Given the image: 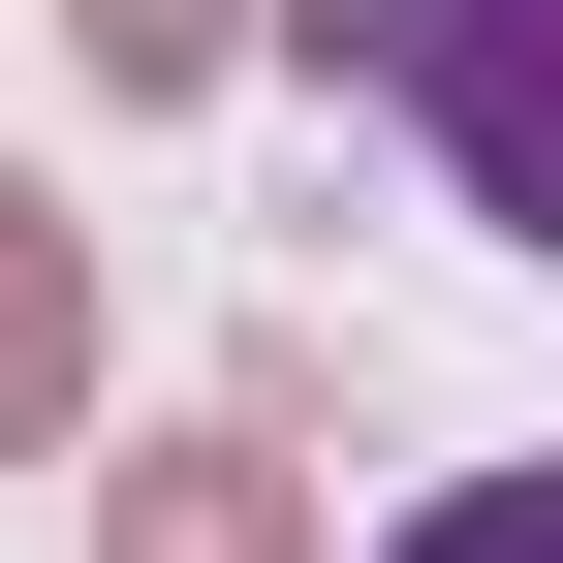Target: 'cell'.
<instances>
[{"label":"cell","instance_id":"3","mask_svg":"<svg viewBox=\"0 0 563 563\" xmlns=\"http://www.w3.org/2000/svg\"><path fill=\"white\" fill-rule=\"evenodd\" d=\"M95 532H125V563H313V532H282V439H157Z\"/></svg>","mask_w":563,"mask_h":563},{"label":"cell","instance_id":"1","mask_svg":"<svg viewBox=\"0 0 563 563\" xmlns=\"http://www.w3.org/2000/svg\"><path fill=\"white\" fill-rule=\"evenodd\" d=\"M313 63H344V95H376L407 157L563 282V0H313Z\"/></svg>","mask_w":563,"mask_h":563},{"label":"cell","instance_id":"5","mask_svg":"<svg viewBox=\"0 0 563 563\" xmlns=\"http://www.w3.org/2000/svg\"><path fill=\"white\" fill-rule=\"evenodd\" d=\"M376 563H563V470H439V501H407Z\"/></svg>","mask_w":563,"mask_h":563},{"label":"cell","instance_id":"2","mask_svg":"<svg viewBox=\"0 0 563 563\" xmlns=\"http://www.w3.org/2000/svg\"><path fill=\"white\" fill-rule=\"evenodd\" d=\"M0 439H95V220L0 188Z\"/></svg>","mask_w":563,"mask_h":563},{"label":"cell","instance_id":"4","mask_svg":"<svg viewBox=\"0 0 563 563\" xmlns=\"http://www.w3.org/2000/svg\"><path fill=\"white\" fill-rule=\"evenodd\" d=\"M63 63H95V95H220V63H251V0H63Z\"/></svg>","mask_w":563,"mask_h":563}]
</instances>
